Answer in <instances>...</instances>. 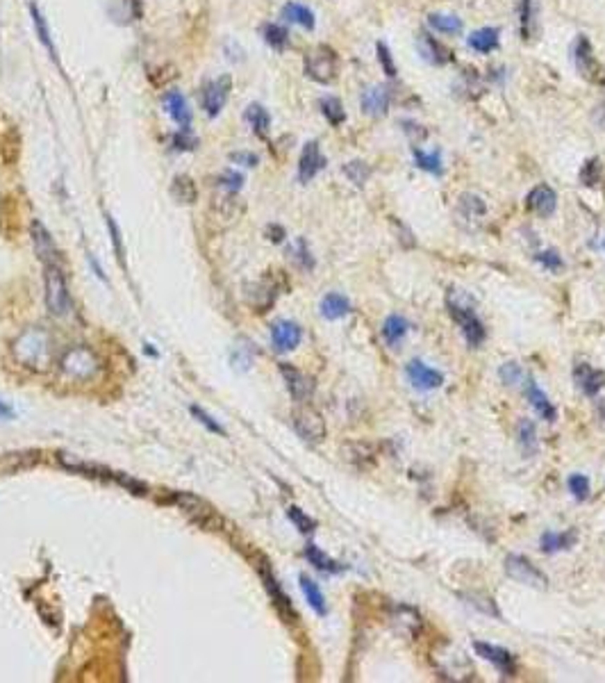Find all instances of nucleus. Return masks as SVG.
Segmentation results:
<instances>
[{"label": "nucleus", "mask_w": 605, "mask_h": 683, "mask_svg": "<svg viewBox=\"0 0 605 683\" xmlns=\"http://www.w3.org/2000/svg\"><path fill=\"white\" fill-rule=\"evenodd\" d=\"M257 570H259V576H262V581H264L266 592L271 594V599H273V604H275L278 613L282 615L285 622H294V620H296L294 606H292L290 597H287V594L282 592L280 585H278L275 576H273V572H271V567H268V563L264 561V558H262V563L257 565Z\"/></svg>", "instance_id": "1a4fd4ad"}, {"label": "nucleus", "mask_w": 605, "mask_h": 683, "mask_svg": "<svg viewBox=\"0 0 605 683\" xmlns=\"http://www.w3.org/2000/svg\"><path fill=\"white\" fill-rule=\"evenodd\" d=\"M191 410V415H194L198 421H200V424H203L209 433H216V435H221V438H226V430H223V426H221L219 424V421L216 419H212V417H209L207 415V412L203 410V408H198V406H191L189 408Z\"/></svg>", "instance_id": "09e8293b"}, {"label": "nucleus", "mask_w": 605, "mask_h": 683, "mask_svg": "<svg viewBox=\"0 0 605 683\" xmlns=\"http://www.w3.org/2000/svg\"><path fill=\"white\" fill-rule=\"evenodd\" d=\"M573 378H575V385L583 390V394H587V397H597V394L601 392V388L605 385V371L594 369V367H590V364L580 362V364H575Z\"/></svg>", "instance_id": "f3484780"}, {"label": "nucleus", "mask_w": 605, "mask_h": 683, "mask_svg": "<svg viewBox=\"0 0 605 683\" xmlns=\"http://www.w3.org/2000/svg\"><path fill=\"white\" fill-rule=\"evenodd\" d=\"M171 502L176 504L182 513H185L191 522L203 526V528H214L221 524V519L216 515V511L212 506H209L205 499H200L196 494H189V492H173L171 494Z\"/></svg>", "instance_id": "423d86ee"}, {"label": "nucleus", "mask_w": 605, "mask_h": 683, "mask_svg": "<svg viewBox=\"0 0 605 683\" xmlns=\"http://www.w3.org/2000/svg\"><path fill=\"white\" fill-rule=\"evenodd\" d=\"M262 34H264V42L271 48H275V51H282V48L290 44V32L278 23H266L262 27Z\"/></svg>", "instance_id": "58836bf2"}, {"label": "nucleus", "mask_w": 605, "mask_h": 683, "mask_svg": "<svg viewBox=\"0 0 605 683\" xmlns=\"http://www.w3.org/2000/svg\"><path fill=\"white\" fill-rule=\"evenodd\" d=\"M323 167H325V158L321 155L319 143L307 141L303 153H301V160H299V178H301V182H310Z\"/></svg>", "instance_id": "dca6fc26"}, {"label": "nucleus", "mask_w": 605, "mask_h": 683, "mask_svg": "<svg viewBox=\"0 0 605 683\" xmlns=\"http://www.w3.org/2000/svg\"><path fill=\"white\" fill-rule=\"evenodd\" d=\"M173 146L178 151H191L194 146H198V139L189 132V128H180V132L173 137Z\"/></svg>", "instance_id": "5fc2aeb1"}, {"label": "nucleus", "mask_w": 605, "mask_h": 683, "mask_svg": "<svg viewBox=\"0 0 605 683\" xmlns=\"http://www.w3.org/2000/svg\"><path fill=\"white\" fill-rule=\"evenodd\" d=\"M44 287H46V307L53 317H66L71 312V294L66 278L62 274L60 264H46L44 274Z\"/></svg>", "instance_id": "7ed1b4c3"}, {"label": "nucleus", "mask_w": 605, "mask_h": 683, "mask_svg": "<svg viewBox=\"0 0 605 683\" xmlns=\"http://www.w3.org/2000/svg\"><path fill=\"white\" fill-rule=\"evenodd\" d=\"M378 60L382 64V69H385V73L389 75V78H396V64H393L391 60V53H389V48L385 42H378Z\"/></svg>", "instance_id": "603ef678"}, {"label": "nucleus", "mask_w": 605, "mask_h": 683, "mask_svg": "<svg viewBox=\"0 0 605 683\" xmlns=\"http://www.w3.org/2000/svg\"><path fill=\"white\" fill-rule=\"evenodd\" d=\"M403 130L408 132V137H410L412 141H415V143L424 141V139L428 137V130H426V128H421L419 123H415V121H405V123H403Z\"/></svg>", "instance_id": "4d7b16f0"}, {"label": "nucleus", "mask_w": 605, "mask_h": 683, "mask_svg": "<svg viewBox=\"0 0 605 683\" xmlns=\"http://www.w3.org/2000/svg\"><path fill=\"white\" fill-rule=\"evenodd\" d=\"M428 23H430L432 30H437L441 34H457L460 30H462V21H460V18L453 16V14H430Z\"/></svg>", "instance_id": "c9c22d12"}, {"label": "nucleus", "mask_w": 605, "mask_h": 683, "mask_svg": "<svg viewBox=\"0 0 605 683\" xmlns=\"http://www.w3.org/2000/svg\"><path fill=\"white\" fill-rule=\"evenodd\" d=\"M228 94H230V78L223 75V78H216L212 82H207L203 87V91H200V101H203V108L209 117H216V114L223 110V105L228 101Z\"/></svg>", "instance_id": "2eb2a0df"}, {"label": "nucleus", "mask_w": 605, "mask_h": 683, "mask_svg": "<svg viewBox=\"0 0 605 683\" xmlns=\"http://www.w3.org/2000/svg\"><path fill=\"white\" fill-rule=\"evenodd\" d=\"M339 60L330 46H316L305 55V73L321 84H330L337 78Z\"/></svg>", "instance_id": "20e7f679"}, {"label": "nucleus", "mask_w": 605, "mask_h": 683, "mask_svg": "<svg viewBox=\"0 0 605 683\" xmlns=\"http://www.w3.org/2000/svg\"><path fill=\"white\" fill-rule=\"evenodd\" d=\"M164 105H167V112L171 114V119L176 121L180 128H189L191 112H189V105L185 101V96H182L180 91H169L164 96Z\"/></svg>", "instance_id": "5701e85b"}, {"label": "nucleus", "mask_w": 605, "mask_h": 683, "mask_svg": "<svg viewBox=\"0 0 605 683\" xmlns=\"http://www.w3.org/2000/svg\"><path fill=\"white\" fill-rule=\"evenodd\" d=\"M266 235H268V239H271V242H282V239H285V230L280 228V226H268L266 228Z\"/></svg>", "instance_id": "680f3d73"}, {"label": "nucleus", "mask_w": 605, "mask_h": 683, "mask_svg": "<svg viewBox=\"0 0 605 683\" xmlns=\"http://www.w3.org/2000/svg\"><path fill=\"white\" fill-rule=\"evenodd\" d=\"M408 328H410V324L403 319V317L389 314L385 319V324H382V338H385V342L389 346H396L408 335Z\"/></svg>", "instance_id": "7c9ffc66"}, {"label": "nucleus", "mask_w": 605, "mask_h": 683, "mask_svg": "<svg viewBox=\"0 0 605 683\" xmlns=\"http://www.w3.org/2000/svg\"><path fill=\"white\" fill-rule=\"evenodd\" d=\"M469 46H471L476 53H492L498 46V30H494V27L476 30L471 37H469Z\"/></svg>", "instance_id": "72a5a7b5"}, {"label": "nucleus", "mask_w": 605, "mask_h": 683, "mask_svg": "<svg viewBox=\"0 0 605 683\" xmlns=\"http://www.w3.org/2000/svg\"><path fill=\"white\" fill-rule=\"evenodd\" d=\"M419 53H421L424 60H428L432 64H446L450 60L446 48L430 34H421L419 37Z\"/></svg>", "instance_id": "a878e982"}, {"label": "nucleus", "mask_w": 605, "mask_h": 683, "mask_svg": "<svg viewBox=\"0 0 605 683\" xmlns=\"http://www.w3.org/2000/svg\"><path fill=\"white\" fill-rule=\"evenodd\" d=\"M531 3H533V0H523V5H521V34H523V39L531 37V30H528V25H531Z\"/></svg>", "instance_id": "052dcab7"}, {"label": "nucleus", "mask_w": 605, "mask_h": 683, "mask_svg": "<svg viewBox=\"0 0 605 683\" xmlns=\"http://www.w3.org/2000/svg\"><path fill=\"white\" fill-rule=\"evenodd\" d=\"M292 424L305 442H321L325 438V419L321 417L319 410L310 406L296 408L292 415Z\"/></svg>", "instance_id": "6e6552de"}, {"label": "nucleus", "mask_w": 605, "mask_h": 683, "mask_svg": "<svg viewBox=\"0 0 605 683\" xmlns=\"http://www.w3.org/2000/svg\"><path fill=\"white\" fill-rule=\"evenodd\" d=\"M319 105H321L323 117L328 119L332 126H341V123L346 121L344 105H341V101L337 98V96H325V98H321Z\"/></svg>", "instance_id": "4c0bfd02"}, {"label": "nucleus", "mask_w": 605, "mask_h": 683, "mask_svg": "<svg viewBox=\"0 0 605 683\" xmlns=\"http://www.w3.org/2000/svg\"><path fill=\"white\" fill-rule=\"evenodd\" d=\"M30 233H32V244H34V253L39 255V260L44 264H60V251H57V246L53 242L51 233L46 230V226L41 224L39 219L32 221L30 226Z\"/></svg>", "instance_id": "4468645a"}, {"label": "nucleus", "mask_w": 605, "mask_h": 683, "mask_svg": "<svg viewBox=\"0 0 605 683\" xmlns=\"http://www.w3.org/2000/svg\"><path fill=\"white\" fill-rule=\"evenodd\" d=\"M535 260H537V262H542V264H544V269H549V272H560V269L564 267L562 257H560V253H558V251H555V248H553V251L537 253V255H535Z\"/></svg>", "instance_id": "3c124183"}, {"label": "nucleus", "mask_w": 605, "mask_h": 683, "mask_svg": "<svg viewBox=\"0 0 605 683\" xmlns=\"http://www.w3.org/2000/svg\"><path fill=\"white\" fill-rule=\"evenodd\" d=\"M305 558L316 567V570H321V572H328V574H339V572H344V565L337 563V561H332V558L328 554H323L316 544H307L305 547Z\"/></svg>", "instance_id": "bb28decb"}, {"label": "nucleus", "mask_w": 605, "mask_h": 683, "mask_svg": "<svg viewBox=\"0 0 605 683\" xmlns=\"http://www.w3.org/2000/svg\"><path fill=\"white\" fill-rule=\"evenodd\" d=\"M12 415H14V410L9 408L7 403H3V401H0V419H9V417H12Z\"/></svg>", "instance_id": "e2e57ef3"}, {"label": "nucleus", "mask_w": 605, "mask_h": 683, "mask_svg": "<svg viewBox=\"0 0 605 683\" xmlns=\"http://www.w3.org/2000/svg\"><path fill=\"white\" fill-rule=\"evenodd\" d=\"M30 14H32L34 30H37V34H39V42L48 48V53H51L53 60H57V55H55V46H53V42H51V32H48V25H46V18L41 16L39 7H37L34 3L30 5Z\"/></svg>", "instance_id": "ea45409f"}, {"label": "nucleus", "mask_w": 605, "mask_h": 683, "mask_svg": "<svg viewBox=\"0 0 605 683\" xmlns=\"http://www.w3.org/2000/svg\"><path fill=\"white\" fill-rule=\"evenodd\" d=\"M516 433H519V445H521L523 454L526 456H535L537 449H540V442H537V428H535L533 421L523 417L521 421H519Z\"/></svg>", "instance_id": "2f4dec72"}, {"label": "nucleus", "mask_w": 605, "mask_h": 683, "mask_svg": "<svg viewBox=\"0 0 605 683\" xmlns=\"http://www.w3.org/2000/svg\"><path fill=\"white\" fill-rule=\"evenodd\" d=\"M319 310L328 321H334V319H341V317L351 312V301L339 292H330L321 299Z\"/></svg>", "instance_id": "4be33fe9"}, {"label": "nucleus", "mask_w": 605, "mask_h": 683, "mask_svg": "<svg viewBox=\"0 0 605 683\" xmlns=\"http://www.w3.org/2000/svg\"><path fill=\"white\" fill-rule=\"evenodd\" d=\"M301 340H303V328L296 321L280 319L271 326V342L278 353L294 351L301 344Z\"/></svg>", "instance_id": "9b49d317"}, {"label": "nucleus", "mask_w": 605, "mask_h": 683, "mask_svg": "<svg viewBox=\"0 0 605 683\" xmlns=\"http://www.w3.org/2000/svg\"><path fill=\"white\" fill-rule=\"evenodd\" d=\"M171 196L180 205H191L198 198V187L189 176H176L171 182Z\"/></svg>", "instance_id": "b1692460"}, {"label": "nucleus", "mask_w": 605, "mask_h": 683, "mask_svg": "<svg viewBox=\"0 0 605 683\" xmlns=\"http://www.w3.org/2000/svg\"><path fill=\"white\" fill-rule=\"evenodd\" d=\"M528 208L540 217H551L558 208V194L549 185H537L528 194Z\"/></svg>", "instance_id": "a211bd4d"}, {"label": "nucleus", "mask_w": 605, "mask_h": 683, "mask_svg": "<svg viewBox=\"0 0 605 683\" xmlns=\"http://www.w3.org/2000/svg\"><path fill=\"white\" fill-rule=\"evenodd\" d=\"M287 517H290L292 522H294V526L299 528L301 533H305V535H307V533H312L314 528H316V522H314V519H312V517H307L299 506H290V511H287Z\"/></svg>", "instance_id": "c03bdc74"}, {"label": "nucleus", "mask_w": 605, "mask_h": 683, "mask_svg": "<svg viewBox=\"0 0 605 683\" xmlns=\"http://www.w3.org/2000/svg\"><path fill=\"white\" fill-rule=\"evenodd\" d=\"M566 485H569V492L578 499V502H583V499H587L590 497V480L587 476H583V474H571L569 480H566Z\"/></svg>", "instance_id": "a18cd8bd"}, {"label": "nucleus", "mask_w": 605, "mask_h": 683, "mask_svg": "<svg viewBox=\"0 0 605 683\" xmlns=\"http://www.w3.org/2000/svg\"><path fill=\"white\" fill-rule=\"evenodd\" d=\"M474 649H476V653L480 658L489 660L492 665H496L501 672H505V675H512L514 658H512L510 651H505L501 647H494V644H487V642H474Z\"/></svg>", "instance_id": "412c9836"}, {"label": "nucleus", "mask_w": 605, "mask_h": 683, "mask_svg": "<svg viewBox=\"0 0 605 683\" xmlns=\"http://www.w3.org/2000/svg\"><path fill=\"white\" fill-rule=\"evenodd\" d=\"M505 574L510 576V579H514L516 583L531 585V588H537V590L549 588L546 574L542 570H537V567L521 554H510L505 558Z\"/></svg>", "instance_id": "0eeeda50"}, {"label": "nucleus", "mask_w": 605, "mask_h": 683, "mask_svg": "<svg viewBox=\"0 0 605 683\" xmlns=\"http://www.w3.org/2000/svg\"><path fill=\"white\" fill-rule=\"evenodd\" d=\"M573 62H575V69L583 75V78L587 80H601V66L597 62V57L592 53V44L587 42V37H578L573 44Z\"/></svg>", "instance_id": "ddd939ff"}, {"label": "nucleus", "mask_w": 605, "mask_h": 683, "mask_svg": "<svg viewBox=\"0 0 605 683\" xmlns=\"http://www.w3.org/2000/svg\"><path fill=\"white\" fill-rule=\"evenodd\" d=\"M528 399H531V406L535 408V412L542 419H546V421H555V419H558V412H555L551 399L546 397V394L540 388H537L535 381H531V385H528Z\"/></svg>", "instance_id": "393cba45"}, {"label": "nucleus", "mask_w": 605, "mask_h": 683, "mask_svg": "<svg viewBox=\"0 0 605 683\" xmlns=\"http://www.w3.org/2000/svg\"><path fill=\"white\" fill-rule=\"evenodd\" d=\"M389 108V89L385 84H376L362 94V112L369 117H382Z\"/></svg>", "instance_id": "aec40b11"}, {"label": "nucleus", "mask_w": 605, "mask_h": 683, "mask_svg": "<svg viewBox=\"0 0 605 683\" xmlns=\"http://www.w3.org/2000/svg\"><path fill=\"white\" fill-rule=\"evenodd\" d=\"M580 180H583V185H597L601 180V162L597 158L585 162V167L580 171Z\"/></svg>", "instance_id": "8fccbe9b"}, {"label": "nucleus", "mask_w": 605, "mask_h": 683, "mask_svg": "<svg viewBox=\"0 0 605 683\" xmlns=\"http://www.w3.org/2000/svg\"><path fill=\"white\" fill-rule=\"evenodd\" d=\"M18 153H21V134L16 126L7 123L0 130V167H12L18 160Z\"/></svg>", "instance_id": "6ab92c4d"}, {"label": "nucleus", "mask_w": 605, "mask_h": 683, "mask_svg": "<svg viewBox=\"0 0 605 683\" xmlns=\"http://www.w3.org/2000/svg\"><path fill=\"white\" fill-rule=\"evenodd\" d=\"M0 226H3L5 235H18V203L7 196L3 198V205H0Z\"/></svg>", "instance_id": "473e14b6"}, {"label": "nucleus", "mask_w": 605, "mask_h": 683, "mask_svg": "<svg viewBox=\"0 0 605 683\" xmlns=\"http://www.w3.org/2000/svg\"><path fill=\"white\" fill-rule=\"evenodd\" d=\"M341 171H344V176L349 178V180L353 182L355 187H362L364 182L369 180V176H371V169H369L367 165H364V162H360V160L346 162V165H344V169H341Z\"/></svg>", "instance_id": "a19ab883"}, {"label": "nucleus", "mask_w": 605, "mask_h": 683, "mask_svg": "<svg viewBox=\"0 0 605 683\" xmlns=\"http://www.w3.org/2000/svg\"><path fill=\"white\" fill-rule=\"evenodd\" d=\"M280 374H282V378L287 383V390H290V394L296 401H299V403L310 401L312 392H314V381L307 376V374H303L301 369H296V367H292V364H287V362L280 364Z\"/></svg>", "instance_id": "f8f14e48"}, {"label": "nucleus", "mask_w": 605, "mask_h": 683, "mask_svg": "<svg viewBox=\"0 0 605 683\" xmlns=\"http://www.w3.org/2000/svg\"><path fill=\"white\" fill-rule=\"evenodd\" d=\"M446 305H448L450 314H453V319L460 324V328H462L464 340L471 346L483 344L485 342V326H483V321L478 319L474 307L469 303H464V294L450 290L448 296H446Z\"/></svg>", "instance_id": "f03ea898"}, {"label": "nucleus", "mask_w": 605, "mask_h": 683, "mask_svg": "<svg viewBox=\"0 0 605 683\" xmlns=\"http://www.w3.org/2000/svg\"><path fill=\"white\" fill-rule=\"evenodd\" d=\"M405 374L412 383V388L419 390V392H430V390H437L441 388V383H444V374L428 367L424 360H410Z\"/></svg>", "instance_id": "9d476101"}, {"label": "nucleus", "mask_w": 605, "mask_h": 683, "mask_svg": "<svg viewBox=\"0 0 605 683\" xmlns=\"http://www.w3.org/2000/svg\"><path fill=\"white\" fill-rule=\"evenodd\" d=\"M301 590H303L307 604L312 606L316 615H325V613H328V604H325L323 592H321L319 585H316V583L310 579V576L301 574Z\"/></svg>", "instance_id": "c85d7f7f"}, {"label": "nucleus", "mask_w": 605, "mask_h": 683, "mask_svg": "<svg viewBox=\"0 0 605 683\" xmlns=\"http://www.w3.org/2000/svg\"><path fill=\"white\" fill-rule=\"evenodd\" d=\"M294 260H296V262H299L303 269H312L314 267V257H312V253H310V248H307V244H305V239H299V242H296V246H294Z\"/></svg>", "instance_id": "864d4df0"}, {"label": "nucleus", "mask_w": 605, "mask_h": 683, "mask_svg": "<svg viewBox=\"0 0 605 683\" xmlns=\"http://www.w3.org/2000/svg\"><path fill=\"white\" fill-rule=\"evenodd\" d=\"M108 228H110V235H112V244H114V251H117V257L121 264H126V260H123V246H121V233H119V226L114 224V219L108 217Z\"/></svg>", "instance_id": "6e6d98bb"}, {"label": "nucleus", "mask_w": 605, "mask_h": 683, "mask_svg": "<svg viewBox=\"0 0 605 683\" xmlns=\"http://www.w3.org/2000/svg\"><path fill=\"white\" fill-rule=\"evenodd\" d=\"M460 212H462V217L467 221H478V219L485 217L487 208H485L483 198H480V196H476V194H464L462 198H460Z\"/></svg>", "instance_id": "e433bc0d"}, {"label": "nucleus", "mask_w": 605, "mask_h": 683, "mask_svg": "<svg viewBox=\"0 0 605 683\" xmlns=\"http://www.w3.org/2000/svg\"><path fill=\"white\" fill-rule=\"evenodd\" d=\"M464 599L471 604L474 608H478L480 613H487V615H492V618H501V611H498L496 601H492V597H487V594H483V592H467Z\"/></svg>", "instance_id": "37998d69"}, {"label": "nucleus", "mask_w": 605, "mask_h": 683, "mask_svg": "<svg viewBox=\"0 0 605 683\" xmlns=\"http://www.w3.org/2000/svg\"><path fill=\"white\" fill-rule=\"evenodd\" d=\"M498 376H501V381L507 385V388H512V385H519L523 381V369L519 367L516 362H505L501 371H498Z\"/></svg>", "instance_id": "de8ad7c7"}, {"label": "nucleus", "mask_w": 605, "mask_h": 683, "mask_svg": "<svg viewBox=\"0 0 605 683\" xmlns=\"http://www.w3.org/2000/svg\"><path fill=\"white\" fill-rule=\"evenodd\" d=\"M575 537H578V533L575 531H564V533H555V531H549V533H544L542 535V551L544 554H555V551H562V549H569V547L575 542Z\"/></svg>", "instance_id": "cd10ccee"}, {"label": "nucleus", "mask_w": 605, "mask_h": 683, "mask_svg": "<svg viewBox=\"0 0 605 683\" xmlns=\"http://www.w3.org/2000/svg\"><path fill=\"white\" fill-rule=\"evenodd\" d=\"M114 478H117L123 487H128L130 492H134V494H146V485L139 483V480H134L130 476H123V474H114Z\"/></svg>", "instance_id": "13d9d810"}, {"label": "nucleus", "mask_w": 605, "mask_h": 683, "mask_svg": "<svg viewBox=\"0 0 605 683\" xmlns=\"http://www.w3.org/2000/svg\"><path fill=\"white\" fill-rule=\"evenodd\" d=\"M14 358L25 369L46 371L51 364V335L41 328H27L14 342Z\"/></svg>", "instance_id": "f257e3e1"}, {"label": "nucleus", "mask_w": 605, "mask_h": 683, "mask_svg": "<svg viewBox=\"0 0 605 683\" xmlns=\"http://www.w3.org/2000/svg\"><path fill=\"white\" fill-rule=\"evenodd\" d=\"M415 160H417L419 169H424L428 173H435V176H439V173H441V153L439 151L426 153V151L415 148Z\"/></svg>", "instance_id": "79ce46f5"}, {"label": "nucleus", "mask_w": 605, "mask_h": 683, "mask_svg": "<svg viewBox=\"0 0 605 683\" xmlns=\"http://www.w3.org/2000/svg\"><path fill=\"white\" fill-rule=\"evenodd\" d=\"M282 16L287 18L290 23H296V25H301L305 27V30H314V14H312V9H307L305 5L301 3H287L282 7Z\"/></svg>", "instance_id": "c756f323"}, {"label": "nucleus", "mask_w": 605, "mask_h": 683, "mask_svg": "<svg viewBox=\"0 0 605 683\" xmlns=\"http://www.w3.org/2000/svg\"><path fill=\"white\" fill-rule=\"evenodd\" d=\"M230 160H233L235 165H244V167H255L257 162H259L255 153H244V151L230 153Z\"/></svg>", "instance_id": "bf43d9fd"}, {"label": "nucleus", "mask_w": 605, "mask_h": 683, "mask_svg": "<svg viewBox=\"0 0 605 683\" xmlns=\"http://www.w3.org/2000/svg\"><path fill=\"white\" fill-rule=\"evenodd\" d=\"M246 121L251 123L255 134H259V137H266V132H268V126H271V117H268V112L262 108V105H248V110H246Z\"/></svg>", "instance_id": "f704fd0d"}, {"label": "nucleus", "mask_w": 605, "mask_h": 683, "mask_svg": "<svg viewBox=\"0 0 605 683\" xmlns=\"http://www.w3.org/2000/svg\"><path fill=\"white\" fill-rule=\"evenodd\" d=\"M216 182H219L221 187H226L230 194H237V191L244 187V176H242V173L233 171V169H228V171L221 173Z\"/></svg>", "instance_id": "49530a36"}, {"label": "nucleus", "mask_w": 605, "mask_h": 683, "mask_svg": "<svg viewBox=\"0 0 605 683\" xmlns=\"http://www.w3.org/2000/svg\"><path fill=\"white\" fill-rule=\"evenodd\" d=\"M60 367L69 378L86 381V378H93L96 374L100 371V360H98V355H96L91 349H86V346H75V349L64 353Z\"/></svg>", "instance_id": "39448f33"}]
</instances>
